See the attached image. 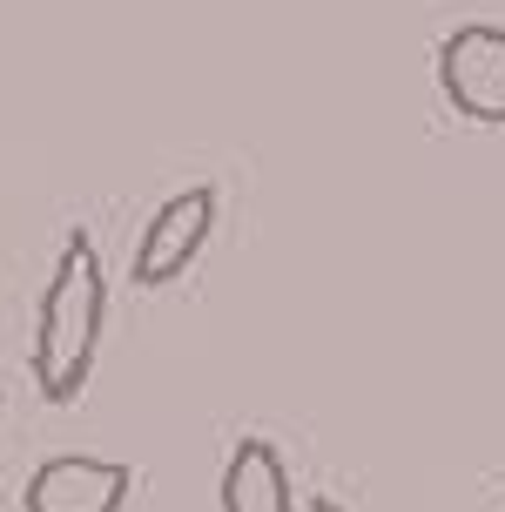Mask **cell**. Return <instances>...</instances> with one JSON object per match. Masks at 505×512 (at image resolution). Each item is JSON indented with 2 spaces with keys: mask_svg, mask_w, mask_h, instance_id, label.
Segmentation results:
<instances>
[{
  "mask_svg": "<svg viewBox=\"0 0 505 512\" xmlns=\"http://www.w3.org/2000/svg\"><path fill=\"white\" fill-rule=\"evenodd\" d=\"M101 331H108V270L95 256V236L68 230L54 277L41 290V310H34V384L48 405H75L88 391Z\"/></svg>",
  "mask_w": 505,
  "mask_h": 512,
  "instance_id": "6da1fadb",
  "label": "cell"
},
{
  "mask_svg": "<svg viewBox=\"0 0 505 512\" xmlns=\"http://www.w3.org/2000/svg\"><path fill=\"white\" fill-rule=\"evenodd\" d=\"M438 88L452 115L485 128H505V27L465 21L438 41Z\"/></svg>",
  "mask_w": 505,
  "mask_h": 512,
  "instance_id": "7a4b0ae2",
  "label": "cell"
},
{
  "mask_svg": "<svg viewBox=\"0 0 505 512\" xmlns=\"http://www.w3.org/2000/svg\"><path fill=\"white\" fill-rule=\"evenodd\" d=\"M216 209H223V196L209 189V182H196V189H176L169 203L149 216V230H142V243H135V283H176L189 263L202 256V243L216 236Z\"/></svg>",
  "mask_w": 505,
  "mask_h": 512,
  "instance_id": "3957f363",
  "label": "cell"
},
{
  "mask_svg": "<svg viewBox=\"0 0 505 512\" xmlns=\"http://www.w3.org/2000/svg\"><path fill=\"white\" fill-rule=\"evenodd\" d=\"M135 465L122 459H95V452H54L34 465L21 506L27 512H122Z\"/></svg>",
  "mask_w": 505,
  "mask_h": 512,
  "instance_id": "277c9868",
  "label": "cell"
},
{
  "mask_svg": "<svg viewBox=\"0 0 505 512\" xmlns=\"http://www.w3.org/2000/svg\"><path fill=\"white\" fill-rule=\"evenodd\" d=\"M216 506H223V512H297V499H290V472H283V452L270 445V438H236V445H229Z\"/></svg>",
  "mask_w": 505,
  "mask_h": 512,
  "instance_id": "5b68a950",
  "label": "cell"
},
{
  "mask_svg": "<svg viewBox=\"0 0 505 512\" xmlns=\"http://www.w3.org/2000/svg\"><path fill=\"white\" fill-rule=\"evenodd\" d=\"M310 512H344V506H337V499H317V506H310Z\"/></svg>",
  "mask_w": 505,
  "mask_h": 512,
  "instance_id": "8992f818",
  "label": "cell"
}]
</instances>
